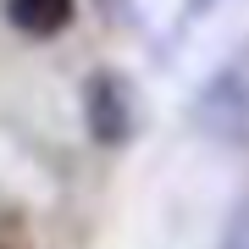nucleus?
Returning <instances> with one entry per match:
<instances>
[{
	"mask_svg": "<svg viewBox=\"0 0 249 249\" xmlns=\"http://www.w3.org/2000/svg\"><path fill=\"white\" fill-rule=\"evenodd\" d=\"M139 127L133 111V83L122 78L116 67H100L83 78V133H89L100 150H122Z\"/></svg>",
	"mask_w": 249,
	"mask_h": 249,
	"instance_id": "2",
	"label": "nucleus"
},
{
	"mask_svg": "<svg viewBox=\"0 0 249 249\" xmlns=\"http://www.w3.org/2000/svg\"><path fill=\"white\" fill-rule=\"evenodd\" d=\"M188 116L216 144H249V39L194 89Z\"/></svg>",
	"mask_w": 249,
	"mask_h": 249,
	"instance_id": "1",
	"label": "nucleus"
},
{
	"mask_svg": "<svg viewBox=\"0 0 249 249\" xmlns=\"http://www.w3.org/2000/svg\"><path fill=\"white\" fill-rule=\"evenodd\" d=\"M78 17V0H6V22L28 39H50Z\"/></svg>",
	"mask_w": 249,
	"mask_h": 249,
	"instance_id": "3",
	"label": "nucleus"
},
{
	"mask_svg": "<svg viewBox=\"0 0 249 249\" xmlns=\"http://www.w3.org/2000/svg\"><path fill=\"white\" fill-rule=\"evenodd\" d=\"M216 249H249V199L232 205V216H227V227H222V244Z\"/></svg>",
	"mask_w": 249,
	"mask_h": 249,
	"instance_id": "4",
	"label": "nucleus"
}]
</instances>
